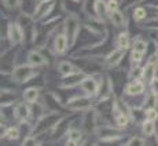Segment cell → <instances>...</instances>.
<instances>
[{"label": "cell", "instance_id": "31", "mask_svg": "<svg viewBox=\"0 0 158 146\" xmlns=\"http://www.w3.org/2000/svg\"><path fill=\"white\" fill-rule=\"evenodd\" d=\"M148 92L153 97V103L157 105L158 103V76H156L153 79V81L148 84Z\"/></svg>", "mask_w": 158, "mask_h": 146}, {"label": "cell", "instance_id": "16", "mask_svg": "<svg viewBox=\"0 0 158 146\" xmlns=\"http://www.w3.org/2000/svg\"><path fill=\"white\" fill-rule=\"evenodd\" d=\"M127 11H124L123 8L117 11L109 14V25H111L114 29L117 30H123V29H128V18H127Z\"/></svg>", "mask_w": 158, "mask_h": 146}, {"label": "cell", "instance_id": "2", "mask_svg": "<svg viewBox=\"0 0 158 146\" xmlns=\"http://www.w3.org/2000/svg\"><path fill=\"white\" fill-rule=\"evenodd\" d=\"M41 76V69L30 65L29 62H21L14 66V69L10 73V80L15 86H25L33 81L35 79H39Z\"/></svg>", "mask_w": 158, "mask_h": 146}, {"label": "cell", "instance_id": "14", "mask_svg": "<svg viewBox=\"0 0 158 146\" xmlns=\"http://www.w3.org/2000/svg\"><path fill=\"white\" fill-rule=\"evenodd\" d=\"M87 134L84 132V130L80 127H76L74 124L69 128L68 134H66V138H65V145H84L87 144Z\"/></svg>", "mask_w": 158, "mask_h": 146}, {"label": "cell", "instance_id": "3", "mask_svg": "<svg viewBox=\"0 0 158 146\" xmlns=\"http://www.w3.org/2000/svg\"><path fill=\"white\" fill-rule=\"evenodd\" d=\"M83 21H81L80 15L73 11H68L63 18V30L66 32L69 37V43H70V51L76 47L77 41L80 40L81 32H83Z\"/></svg>", "mask_w": 158, "mask_h": 146}, {"label": "cell", "instance_id": "30", "mask_svg": "<svg viewBox=\"0 0 158 146\" xmlns=\"http://www.w3.org/2000/svg\"><path fill=\"white\" fill-rule=\"evenodd\" d=\"M139 26H140L142 29L147 30V32H158V18L150 17L147 21H146V22L140 24Z\"/></svg>", "mask_w": 158, "mask_h": 146}, {"label": "cell", "instance_id": "36", "mask_svg": "<svg viewBox=\"0 0 158 146\" xmlns=\"http://www.w3.org/2000/svg\"><path fill=\"white\" fill-rule=\"evenodd\" d=\"M156 18H158V11H157V14H156Z\"/></svg>", "mask_w": 158, "mask_h": 146}, {"label": "cell", "instance_id": "4", "mask_svg": "<svg viewBox=\"0 0 158 146\" xmlns=\"http://www.w3.org/2000/svg\"><path fill=\"white\" fill-rule=\"evenodd\" d=\"M2 35H6L8 43L11 47H23L26 44V30L22 26V24L15 18V19H8L6 24V30Z\"/></svg>", "mask_w": 158, "mask_h": 146}, {"label": "cell", "instance_id": "8", "mask_svg": "<svg viewBox=\"0 0 158 146\" xmlns=\"http://www.w3.org/2000/svg\"><path fill=\"white\" fill-rule=\"evenodd\" d=\"M50 51L55 57H65L70 51V43H69V37L66 32L63 30V25L52 37V41L50 44Z\"/></svg>", "mask_w": 158, "mask_h": 146}, {"label": "cell", "instance_id": "28", "mask_svg": "<svg viewBox=\"0 0 158 146\" xmlns=\"http://www.w3.org/2000/svg\"><path fill=\"white\" fill-rule=\"evenodd\" d=\"M147 144H148V139L143 135H128V138H127L121 145L132 146V145H147Z\"/></svg>", "mask_w": 158, "mask_h": 146}, {"label": "cell", "instance_id": "25", "mask_svg": "<svg viewBox=\"0 0 158 146\" xmlns=\"http://www.w3.org/2000/svg\"><path fill=\"white\" fill-rule=\"evenodd\" d=\"M148 47H150V40L144 39L143 36H135L132 39V47H131V50H136V51L147 54Z\"/></svg>", "mask_w": 158, "mask_h": 146}, {"label": "cell", "instance_id": "6", "mask_svg": "<svg viewBox=\"0 0 158 146\" xmlns=\"http://www.w3.org/2000/svg\"><path fill=\"white\" fill-rule=\"evenodd\" d=\"M106 75L102 72H91L87 73V76L84 77V80L81 81L80 84V90L81 92L87 94V95L92 97V98H98L99 94L102 91V86H103V81H105Z\"/></svg>", "mask_w": 158, "mask_h": 146}, {"label": "cell", "instance_id": "21", "mask_svg": "<svg viewBox=\"0 0 158 146\" xmlns=\"http://www.w3.org/2000/svg\"><path fill=\"white\" fill-rule=\"evenodd\" d=\"M114 47L123 48V50L129 51L132 47V37H131V33L128 29H123L118 30V33L114 37Z\"/></svg>", "mask_w": 158, "mask_h": 146}, {"label": "cell", "instance_id": "20", "mask_svg": "<svg viewBox=\"0 0 158 146\" xmlns=\"http://www.w3.org/2000/svg\"><path fill=\"white\" fill-rule=\"evenodd\" d=\"M19 95H22V92H19L15 88L2 86V105L0 106H14L19 101Z\"/></svg>", "mask_w": 158, "mask_h": 146}, {"label": "cell", "instance_id": "29", "mask_svg": "<svg viewBox=\"0 0 158 146\" xmlns=\"http://www.w3.org/2000/svg\"><path fill=\"white\" fill-rule=\"evenodd\" d=\"M144 118L146 120H151V121H158V105H147L143 110Z\"/></svg>", "mask_w": 158, "mask_h": 146}, {"label": "cell", "instance_id": "17", "mask_svg": "<svg viewBox=\"0 0 158 146\" xmlns=\"http://www.w3.org/2000/svg\"><path fill=\"white\" fill-rule=\"evenodd\" d=\"M22 136V130L18 123L8 124L6 128L2 130V142H18Z\"/></svg>", "mask_w": 158, "mask_h": 146}, {"label": "cell", "instance_id": "19", "mask_svg": "<svg viewBox=\"0 0 158 146\" xmlns=\"http://www.w3.org/2000/svg\"><path fill=\"white\" fill-rule=\"evenodd\" d=\"M92 13L98 22L109 24V10L106 0H92Z\"/></svg>", "mask_w": 158, "mask_h": 146}, {"label": "cell", "instance_id": "15", "mask_svg": "<svg viewBox=\"0 0 158 146\" xmlns=\"http://www.w3.org/2000/svg\"><path fill=\"white\" fill-rule=\"evenodd\" d=\"M87 73L88 72H80V73H76V75L70 76V77L59 79V83L56 84V88L58 90H74V88H78L81 81L87 76Z\"/></svg>", "mask_w": 158, "mask_h": 146}, {"label": "cell", "instance_id": "23", "mask_svg": "<svg viewBox=\"0 0 158 146\" xmlns=\"http://www.w3.org/2000/svg\"><path fill=\"white\" fill-rule=\"evenodd\" d=\"M139 127H140V132H142L143 136H146L147 139L154 138V135H156V132H157V123L156 121L146 120L144 118Z\"/></svg>", "mask_w": 158, "mask_h": 146}, {"label": "cell", "instance_id": "32", "mask_svg": "<svg viewBox=\"0 0 158 146\" xmlns=\"http://www.w3.org/2000/svg\"><path fill=\"white\" fill-rule=\"evenodd\" d=\"M144 2H146V0H121L124 11H131L133 7H136V6L144 4Z\"/></svg>", "mask_w": 158, "mask_h": 146}, {"label": "cell", "instance_id": "27", "mask_svg": "<svg viewBox=\"0 0 158 146\" xmlns=\"http://www.w3.org/2000/svg\"><path fill=\"white\" fill-rule=\"evenodd\" d=\"M144 58H146V54L140 53V51L129 50V53H128L129 66H142V65H143Z\"/></svg>", "mask_w": 158, "mask_h": 146}, {"label": "cell", "instance_id": "35", "mask_svg": "<svg viewBox=\"0 0 158 146\" xmlns=\"http://www.w3.org/2000/svg\"><path fill=\"white\" fill-rule=\"evenodd\" d=\"M154 141H156V144L158 145V128H157V132H156V135H154Z\"/></svg>", "mask_w": 158, "mask_h": 146}, {"label": "cell", "instance_id": "11", "mask_svg": "<svg viewBox=\"0 0 158 146\" xmlns=\"http://www.w3.org/2000/svg\"><path fill=\"white\" fill-rule=\"evenodd\" d=\"M148 91V86L142 79L128 80L123 87V98H140Z\"/></svg>", "mask_w": 158, "mask_h": 146}, {"label": "cell", "instance_id": "34", "mask_svg": "<svg viewBox=\"0 0 158 146\" xmlns=\"http://www.w3.org/2000/svg\"><path fill=\"white\" fill-rule=\"evenodd\" d=\"M72 3H74V4H81V3L84 2V0H70Z\"/></svg>", "mask_w": 158, "mask_h": 146}, {"label": "cell", "instance_id": "13", "mask_svg": "<svg viewBox=\"0 0 158 146\" xmlns=\"http://www.w3.org/2000/svg\"><path fill=\"white\" fill-rule=\"evenodd\" d=\"M25 61L29 62L30 65L36 66V68H40V69L50 66V59H48V57L43 53V50H40V48H37V47L32 48V50H29L28 53H26Z\"/></svg>", "mask_w": 158, "mask_h": 146}, {"label": "cell", "instance_id": "1", "mask_svg": "<svg viewBox=\"0 0 158 146\" xmlns=\"http://www.w3.org/2000/svg\"><path fill=\"white\" fill-rule=\"evenodd\" d=\"M66 113L62 112L60 109H50V110L41 113L39 117H36V120L33 121L32 126V134L37 135L39 138L44 135H50V132L52 131V128L56 126L58 120Z\"/></svg>", "mask_w": 158, "mask_h": 146}, {"label": "cell", "instance_id": "18", "mask_svg": "<svg viewBox=\"0 0 158 146\" xmlns=\"http://www.w3.org/2000/svg\"><path fill=\"white\" fill-rule=\"evenodd\" d=\"M43 88H44L43 86H36V84L28 86L23 88L21 98L25 102L30 103V105H36L41 99V91H43Z\"/></svg>", "mask_w": 158, "mask_h": 146}, {"label": "cell", "instance_id": "24", "mask_svg": "<svg viewBox=\"0 0 158 146\" xmlns=\"http://www.w3.org/2000/svg\"><path fill=\"white\" fill-rule=\"evenodd\" d=\"M111 120H113V123L118 127V128L124 130V131L132 124V118H131L128 112H121V113H118L117 116H114Z\"/></svg>", "mask_w": 158, "mask_h": 146}, {"label": "cell", "instance_id": "5", "mask_svg": "<svg viewBox=\"0 0 158 146\" xmlns=\"http://www.w3.org/2000/svg\"><path fill=\"white\" fill-rule=\"evenodd\" d=\"M65 108L68 112L77 114H84L95 108V98L87 95V94H76L69 97L65 101Z\"/></svg>", "mask_w": 158, "mask_h": 146}, {"label": "cell", "instance_id": "33", "mask_svg": "<svg viewBox=\"0 0 158 146\" xmlns=\"http://www.w3.org/2000/svg\"><path fill=\"white\" fill-rule=\"evenodd\" d=\"M106 6H107L109 14L113 13V11L120 10V8H123V3H121V0H106Z\"/></svg>", "mask_w": 158, "mask_h": 146}, {"label": "cell", "instance_id": "10", "mask_svg": "<svg viewBox=\"0 0 158 146\" xmlns=\"http://www.w3.org/2000/svg\"><path fill=\"white\" fill-rule=\"evenodd\" d=\"M128 51L123 50V48L114 47L111 48L109 53H106L102 58V66L106 71H115L118 66L123 63V61L125 59Z\"/></svg>", "mask_w": 158, "mask_h": 146}, {"label": "cell", "instance_id": "22", "mask_svg": "<svg viewBox=\"0 0 158 146\" xmlns=\"http://www.w3.org/2000/svg\"><path fill=\"white\" fill-rule=\"evenodd\" d=\"M131 18L135 21L138 25L146 22L148 19V7L146 4H140V6H136L131 10Z\"/></svg>", "mask_w": 158, "mask_h": 146}, {"label": "cell", "instance_id": "12", "mask_svg": "<svg viewBox=\"0 0 158 146\" xmlns=\"http://www.w3.org/2000/svg\"><path fill=\"white\" fill-rule=\"evenodd\" d=\"M55 72L59 75L60 79H66L70 77V76L76 75V73L80 72H85L84 69H81L80 66H77L74 62H73L72 58L69 59H60L55 63Z\"/></svg>", "mask_w": 158, "mask_h": 146}, {"label": "cell", "instance_id": "7", "mask_svg": "<svg viewBox=\"0 0 158 146\" xmlns=\"http://www.w3.org/2000/svg\"><path fill=\"white\" fill-rule=\"evenodd\" d=\"M35 106L25 102L23 99H19L14 105V123H18L19 126H33L35 121Z\"/></svg>", "mask_w": 158, "mask_h": 146}, {"label": "cell", "instance_id": "26", "mask_svg": "<svg viewBox=\"0 0 158 146\" xmlns=\"http://www.w3.org/2000/svg\"><path fill=\"white\" fill-rule=\"evenodd\" d=\"M23 2L25 0H2V7L8 13L21 11L23 7Z\"/></svg>", "mask_w": 158, "mask_h": 146}, {"label": "cell", "instance_id": "37", "mask_svg": "<svg viewBox=\"0 0 158 146\" xmlns=\"http://www.w3.org/2000/svg\"><path fill=\"white\" fill-rule=\"evenodd\" d=\"M157 105H158V103H157Z\"/></svg>", "mask_w": 158, "mask_h": 146}, {"label": "cell", "instance_id": "9", "mask_svg": "<svg viewBox=\"0 0 158 146\" xmlns=\"http://www.w3.org/2000/svg\"><path fill=\"white\" fill-rule=\"evenodd\" d=\"M58 6V0H37L35 8H33L32 18L35 22L40 24L51 17Z\"/></svg>", "mask_w": 158, "mask_h": 146}]
</instances>
